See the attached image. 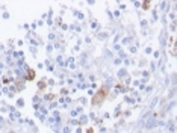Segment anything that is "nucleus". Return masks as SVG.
<instances>
[{
    "instance_id": "nucleus-1",
    "label": "nucleus",
    "mask_w": 177,
    "mask_h": 133,
    "mask_svg": "<svg viewBox=\"0 0 177 133\" xmlns=\"http://www.w3.org/2000/svg\"><path fill=\"white\" fill-rule=\"evenodd\" d=\"M106 95H108V86H102L100 89L94 94L92 104H94V106H100V104L103 103V100L106 99Z\"/></svg>"
},
{
    "instance_id": "nucleus-2",
    "label": "nucleus",
    "mask_w": 177,
    "mask_h": 133,
    "mask_svg": "<svg viewBox=\"0 0 177 133\" xmlns=\"http://www.w3.org/2000/svg\"><path fill=\"white\" fill-rule=\"evenodd\" d=\"M35 79V71L33 70H28V77H26V80H33Z\"/></svg>"
},
{
    "instance_id": "nucleus-3",
    "label": "nucleus",
    "mask_w": 177,
    "mask_h": 133,
    "mask_svg": "<svg viewBox=\"0 0 177 133\" xmlns=\"http://www.w3.org/2000/svg\"><path fill=\"white\" fill-rule=\"evenodd\" d=\"M44 86H46V83H44V82H39V83H38V88H39V89H44Z\"/></svg>"
},
{
    "instance_id": "nucleus-4",
    "label": "nucleus",
    "mask_w": 177,
    "mask_h": 133,
    "mask_svg": "<svg viewBox=\"0 0 177 133\" xmlns=\"http://www.w3.org/2000/svg\"><path fill=\"white\" fill-rule=\"evenodd\" d=\"M148 5H150V3H148V2H145V3H144V6H142V8H144V9H148Z\"/></svg>"
}]
</instances>
